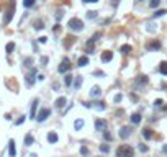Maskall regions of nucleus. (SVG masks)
I'll list each match as a JSON object with an SVG mask.
<instances>
[{
  "label": "nucleus",
  "instance_id": "obj_41",
  "mask_svg": "<svg viewBox=\"0 0 167 157\" xmlns=\"http://www.w3.org/2000/svg\"><path fill=\"white\" fill-rule=\"evenodd\" d=\"M61 17H62V10H58V13H56V20H61Z\"/></svg>",
  "mask_w": 167,
  "mask_h": 157
},
{
  "label": "nucleus",
  "instance_id": "obj_8",
  "mask_svg": "<svg viewBox=\"0 0 167 157\" xmlns=\"http://www.w3.org/2000/svg\"><path fill=\"white\" fill-rule=\"evenodd\" d=\"M161 46H162V44H161L159 39H151V41L146 44V49L147 51H159V49H161Z\"/></svg>",
  "mask_w": 167,
  "mask_h": 157
},
{
  "label": "nucleus",
  "instance_id": "obj_28",
  "mask_svg": "<svg viewBox=\"0 0 167 157\" xmlns=\"http://www.w3.org/2000/svg\"><path fill=\"white\" fill-rule=\"evenodd\" d=\"M23 66H25V67H31V66H33V57H25V59H23Z\"/></svg>",
  "mask_w": 167,
  "mask_h": 157
},
{
  "label": "nucleus",
  "instance_id": "obj_47",
  "mask_svg": "<svg viewBox=\"0 0 167 157\" xmlns=\"http://www.w3.org/2000/svg\"><path fill=\"white\" fill-rule=\"evenodd\" d=\"M120 102H121V95H116L115 97V103H120Z\"/></svg>",
  "mask_w": 167,
  "mask_h": 157
},
{
  "label": "nucleus",
  "instance_id": "obj_44",
  "mask_svg": "<svg viewBox=\"0 0 167 157\" xmlns=\"http://www.w3.org/2000/svg\"><path fill=\"white\" fill-rule=\"evenodd\" d=\"M46 41H48V38H46V36H41V38H39V43H41V44H44Z\"/></svg>",
  "mask_w": 167,
  "mask_h": 157
},
{
  "label": "nucleus",
  "instance_id": "obj_37",
  "mask_svg": "<svg viewBox=\"0 0 167 157\" xmlns=\"http://www.w3.org/2000/svg\"><path fill=\"white\" fill-rule=\"evenodd\" d=\"M162 105H164V102H162L161 98H159V100H156V102H154V107H156V108H162Z\"/></svg>",
  "mask_w": 167,
  "mask_h": 157
},
{
  "label": "nucleus",
  "instance_id": "obj_31",
  "mask_svg": "<svg viewBox=\"0 0 167 157\" xmlns=\"http://www.w3.org/2000/svg\"><path fill=\"white\" fill-rule=\"evenodd\" d=\"M82 87V77H75L74 80V88H80Z\"/></svg>",
  "mask_w": 167,
  "mask_h": 157
},
{
  "label": "nucleus",
  "instance_id": "obj_17",
  "mask_svg": "<svg viewBox=\"0 0 167 157\" xmlns=\"http://www.w3.org/2000/svg\"><path fill=\"white\" fill-rule=\"evenodd\" d=\"M67 103V100H66V97H59L58 100L54 102V105H56V108H64V105Z\"/></svg>",
  "mask_w": 167,
  "mask_h": 157
},
{
  "label": "nucleus",
  "instance_id": "obj_40",
  "mask_svg": "<svg viewBox=\"0 0 167 157\" xmlns=\"http://www.w3.org/2000/svg\"><path fill=\"white\" fill-rule=\"evenodd\" d=\"M139 151H141V152H147V146H144V144H139Z\"/></svg>",
  "mask_w": 167,
  "mask_h": 157
},
{
  "label": "nucleus",
  "instance_id": "obj_33",
  "mask_svg": "<svg viewBox=\"0 0 167 157\" xmlns=\"http://www.w3.org/2000/svg\"><path fill=\"white\" fill-rule=\"evenodd\" d=\"M159 5H161V0H151V2H149L151 8H157Z\"/></svg>",
  "mask_w": 167,
  "mask_h": 157
},
{
  "label": "nucleus",
  "instance_id": "obj_7",
  "mask_svg": "<svg viewBox=\"0 0 167 157\" xmlns=\"http://www.w3.org/2000/svg\"><path fill=\"white\" fill-rule=\"evenodd\" d=\"M25 78H26V87H33L34 82H36V67H33V69L29 70V74Z\"/></svg>",
  "mask_w": 167,
  "mask_h": 157
},
{
  "label": "nucleus",
  "instance_id": "obj_24",
  "mask_svg": "<svg viewBox=\"0 0 167 157\" xmlns=\"http://www.w3.org/2000/svg\"><path fill=\"white\" fill-rule=\"evenodd\" d=\"M34 4H36V0H23V7L25 8H31Z\"/></svg>",
  "mask_w": 167,
  "mask_h": 157
},
{
  "label": "nucleus",
  "instance_id": "obj_4",
  "mask_svg": "<svg viewBox=\"0 0 167 157\" xmlns=\"http://www.w3.org/2000/svg\"><path fill=\"white\" fill-rule=\"evenodd\" d=\"M49 116H51V108H41L39 113L36 115V121L38 123H43V121H46Z\"/></svg>",
  "mask_w": 167,
  "mask_h": 157
},
{
  "label": "nucleus",
  "instance_id": "obj_45",
  "mask_svg": "<svg viewBox=\"0 0 167 157\" xmlns=\"http://www.w3.org/2000/svg\"><path fill=\"white\" fill-rule=\"evenodd\" d=\"M48 64V57H41V66H46Z\"/></svg>",
  "mask_w": 167,
  "mask_h": 157
},
{
  "label": "nucleus",
  "instance_id": "obj_43",
  "mask_svg": "<svg viewBox=\"0 0 167 157\" xmlns=\"http://www.w3.org/2000/svg\"><path fill=\"white\" fill-rule=\"evenodd\" d=\"M84 4H97V2H98V0H82Z\"/></svg>",
  "mask_w": 167,
  "mask_h": 157
},
{
  "label": "nucleus",
  "instance_id": "obj_10",
  "mask_svg": "<svg viewBox=\"0 0 167 157\" xmlns=\"http://www.w3.org/2000/svg\"><path fill=\"white\" fill-rule=\"evenodd\" d=\"M38 105H39V100L34 98L33 102H31V110H29V116H31V120H36V108Z\"/></svg>",
  "mask_w": 167,
  "mask_h": 157
},
{
  "label": "nucleus",
  "instance_id": "obj_1",
  "mask_svg": "<svg viewBox=\"0 0 167 157\" xmlns=\"http://www.w3.org/2000/svg\"><path fill=\"white\" fill-rule=\"evenodd\" d=\"M116 157H134V149L128 144H121L116 149Z\"/></svg>",
  "mask_w": 167,
  "mask_h": 157
},
{
  "label": "nucleus",
  "instance_id": "obj_21",
  "mask_svg": "<svg viewBox=\"0 0 167 157\" xmlns=\"http://www.w3.org/2000/svg\"><path fill=\"white\" fill-rule=\"evenodd\" d=\"M159 72L162 75H167V61L161 62V66H159Z\"/></svg>",
  "mask_w": 167,
  "mask_h": 157
},
{
  "label": "nucleus",
  "instance_id": "obj_23",
  "mask_svg": "<svg viewBox=\"0 0 167 157\" xmlns=\"http://www.w3.org/2000/svg\"><path fill=\"white\" fill-rule=\"evenodd\" d=\"M142 137H144V139H151V137H152V131H151L149 128L142 129Z\"/></svg>",
  "mask_w": 167,
  "mask_h": 157
},
{
  "label": "nucleus",
  "instance_id": "obj_27",
  "mask_svg": "<svg viewBox=\"0 0 167 157\" xmlns=\"http://www.w3.org/2000/svg\"><path fill=\"white\" fill-rule=\"evenodd\" d=\"M74 128L79 131V129H82L84 128V120H75L74 121Z\"/></svg>",
  "mask_w": 167,
  "mask_h": 157
},
{
  "label": "nucleus",
  "instance_id": "obj_14",
  "mask_svg": "<svg viewBox=\"0 0 167 157\" xmlns=\"http://www.w3.org/2000/svg\"><path fill=\"white\" fill-rule=\"evenodd\" d=\"M100 59H102V62H110L113 59V53H112V51H105V53L102 54Z\"/></svg>",
  "mask_w": 167,
  "mask_h": 157
},
{
  "label": "nucleus",
  "instance_id": "obj_39",
  "mask_svg": "<svg viewBox=\"0 0 167 157\" xmlns=\"http://www.w3.org/2000/svg\"><path fill=\"white\" fill-rule=\"evenodd\" d=\"M103 137H105L107 141H112V134H110L108 131H103Z\"/></svg>",
  "mask_w": 167,
  "mask_h": 157
},
{
  "label": "nucleus",
  "instance_id": "obj_6",
  "mask_svg": "<svg viewBox=\"0 0 167 157\" xmlns=\"http://www.w3.org/2000/svg\"><path fill=\"white\" fill-rule=\"evenodd\" d=\"M82 105L85 108H97V110H100V111L107 108L105 102H82Z\"/></svg>",
  "mask_w": 167,
  "mask_h": 157
},
{
  "label": "nucleus",
  "instance_id": "obj_49",
  "mask_svg": "<svg viewBox=\"0 0 167 157\" xmlns=\"http://www.w3.org/2000/svg\"><path fill=\"white\" fill-rule=\"evenodd\" d=\"M29 157H36V154H31V156H29Z\"/></svg>",
  "mask_w": 167,
  "mask_h": 157
},
{
  "label": "nucleus",
  "instance_id": "obj_48",
  "mask_svg": "<svg viewBox=\"0 0 167 157\" xmlns=\"http://www.w3.org/2000/svg\"><path fill=\"white\" fill-rule=\"evenodd\" d=\"M162 152H164V154H167V144H164V146H162Z\"/></svg>",
  "mask_w": 167,
  "mask_h": 157
},
{
  "label": "nucleus",
  "instance_id": "obj_26",
  "mask_svg": "<svg viewBox=\"0 0 167 157\" xmlns=\"http://www.w3.org/2000/svg\"><path fill=\"white\" fill-rule=\"evenodd\" d=\"M72 75H69V74H66V77H64V83H66V87H71L72 85Z\"/></svg>",
  "mask_w": 167,
  "mask_h": 157
},
{
  "label": "nucleus",
  "instance_id": "obj_38",
  "mask_svg": "<svg viewBox=\"0 0 167 157\" xmlns=\"http://www.w3.org/2000/svg\"><path fill=\"white\" fill-rule=\"evenodd\" d=\"M100 151H102V152H105V154H107V152L110 151L108 144H102V146H100Z\"/></svg>",
  "mask_w": 167,
  "mask_h": 157
},
{
  "label": "nucleus",
  "instance_id": "obj_32",
  "mask_svg": "<svg viewBox=\"0 0 167 157\" xmlns=\"http://www.w3.org/2000/svg\"><path fill=\"white\" fill-rule=\"evenodd\" d=\"M100 36H102V33H95V34H93L92 38H90V39H88L87 43H90V44H93V43H95V41H98V38H100Z\"/></svg>",
  "mask_w": 167,
  "mask_h": 157
},
{
  "label": "nucleus",
  "instance_id": "obj_20",
  "mask_svg": "<svg viewBox=\"0 0 167 157\" xmlns=\"http://www.w3.org/2000/svg\"><path fill=\"white\" fill-rule=\"evenodd\" d=\"M131 123L133 124L141 123V113H133V115H131Z\"/></svg>",
  "mask_w": 167,
  "mask_h": 157
},
{
  "label": "nucleus",
  "instance_id": "obj_16",
  "mask_svg": "<svg viewBox=\"0 0 167 157\" xmlns=\"http://www.w3.org/2000/svg\"><path fill=\"white\" fill-rule=\"evenodd\" d=\"M48 141H49L51 144H56V142H58V141H59V136H58V134H56L54 131H51L49 134H48Z\"/></svg>",
  "mask_w": 167,
  "mask_h": 157
},
{
  "label": "nucleus",
  "instance_id": "obj_5",
  "mask_svg": "<svg viewBox=\"0 0 167 157\" xmlns=\"http://www.w3.org/2000/svg\"><path fill=\"white\" fill-rule=\"evenodd\" d=\"M71 70V61L67 57H64L62 61H61V64H59V67H58V72L59 74H67Z\"/></svg>",
  "mask_w": 167,
  "mask_h": 157
},
{
  "label": "nucleus",
  "instance_id": "obj_11",
  "mask_svg": "<svg viewBox=\"0 0 167 157\" xmlns=\"http://www.w3.org/2000/svg\"><path fill=\"white\" fill-rule=\"evenodd\" d=\"M118 134H120L121 139H128V137L131 136V128H130V126H123V128L120 129V132H118Z\"/></svg>",
  "mask_w": 167,
  "mask_h": 157
},
{
  "label": "nucleus",
  "instance_id": "obj_18",
  "mask_svg": "<svg viewBox=\"0 0 167 157\" xmlns=\"http://www.w3.org/2000/svg\"><path fill=\"white\" fill-rule=\"evenodd\" d=\"M33 142H34V137H33V134H31V132H28V134H26L25 136V146H33Z\"/></svg>",
  "mask_w": 167,
  "mask_h": 157
},
{
  "label": "nucleus",
  "instance_id": "obj_30",
  "mask_svg": "<svg viewBox=\"0 0 167 157\" xmlns=\"http://www.w3.org/2000/svg\"><path fill=\"white\" fill-rule=\"evenodd\" d=\"M13 49H15V43H8V44L5 46V51H7L8 54H12Z\"/></svg>",
  "mask_w": 167,
  "mask_h": 157
},
{
  "label": "nucleus",
  "instance_id": "obj_13",
  "mask_svg": "<svg viewBox=\"0 0 167 157\" xmlns=\"http://www.w3.org/2000/svg\"><path fill=\"white\" fill-rule=\"evenodd\" d=\"M8 156H10V157H15V156H17V149H15V141H13V139L8 141Z\"/></svg>",
  "mask_w": 167,
  "mask_h": 157
},
{
  "label": "nucleus",
  "instance_id": "obj_35",
  "mask_svg": "<svg viewBox=\"0 0 167 157\" xmlns=\"http://www.w3.org/2000/svg\"><path fill=\"white\" fill-rule=\"evenodd\" d=\"M80 154H82V156H85V157L88 156V149H87V146H82V147H80Z\"/></svg>",
  "mask_w": 167,
  "mask_h": 157
},
{
  "label": "nucleus",
  "instance_id": "obj_3",
  "mask_svg": "<svg viewBox=\"0 0 167 157\" xmlns=\"http://www.w3.org/2000/svg\"><path fill=\"white\" fill-rule=\"evenodd\" d=\"M13 15H15V0H10L8 8H7V12L4 15V25H8L10 21H12Z\"/></svg>",
  "mask_w": 167,
  "mask_h": 157
},
{
  "label": "nucleus",
  "instance_id": "obj_36",
  "mask_svg": "<svg viewBox=\"0 0 167 157\" xmlns=\"http://www.w3.org/2000/svg\"><path fill=\"white\" fill-rule=\"evenodd\" d=\"M25 118H26V116H20V118H18V120L15 121V124H17V126H20V124H23V123H25Z\"/></svg>",
  "mask_w": 167,
  "mask_h": 157
},
{
  "label": "nucleus",
  "instance_id": "obj_25",
  "mask_svg": "<svg viewBox=\"0 0 167 157\" xmlns=\"http://www.w3.org/2000/svg\"><path fill=\"white\" fill-rule=\"evenodd\" d=\"M167 13V10H156L154 13H152V18H159V17H164Z\"/></svg>",
  "mask_w": 167,
  "mask_h": 157
},
{
  "label": "nucleus",
  "instance_id": "obj_50",
  "mask_svg": "<svg viewBox=\"0 0 167 157\" xmlns=\"http://www.w3.org/2000/svg\"><path fill=\"white\" fill-rule=\"evenodd\" d=\"M136 2H142V0H136Z\"/></svg>",
  "mask_w": 167,
  "mask_h": 157
},
{
  "label": "nucleus",
  "instance_id": "obj_46",
  "mask_svg": "<svg viewBox=\"0 0 167 157\" xmlns=\"http://www.w3.org/2000/svg\"><path fill=\"white\" fill-rule=\"evenodd\" d=\"M118 4H120V0H112V7H118Z\"/></svg>",
  "mask_w": 167,
  "mask_h": 157
},
{
  "label": "nucleus",
  "instance_id": "obj_42",
  "mask_svg": "<svg viewBox=\"0 0 167 157\" xmlns=\"http://www.w3.org/2000/svg\"><path fill=\"white\" fill-rule=\"evenodd\" d=\"M93 75H97V77H103V72H102V70H97V72H93Z\"/></svg>",
  "mask_w": 167,
  "mask_h": 157
},
{
  "label": "nucleus",
  "instance_id": "obj_29",
  "mask_svg": "<svg viewBox=\"0 0 167 157\" xmlns=\"http://www.w3.org/2000/svg\"><path fill=\"white\" fill-rule=\"evenodd\" d=\"M33 26H34V29H43V28H44V23H43L41 20H36L33 23Z\"/></svg>",
  "mask_w": 167,
  "mask_h": 157
},
{
  "label": "nucleus",
  "instance_id": "obj_22",
  "mask_svg": "<svg viewBox=\"0 0 167 157\" xmlns=\"http://www.w3.org/2000/svg\"><path fill=\"white\" fill-rule=\"evenodd\" d=\"M147 82H149V80H147V77H146V75H139V77H138V80H136V83H138V85H146Z\"/></svg>",
  "mask_w": 167,
  "mask_h": 157
},
{
  "label": "nucleus",
  "instance_id": "obj_19",
  "mask_svg": "<svg viewBox=\"0 0 167 157\" xmlns=\"http://www.w3.org/2000/svg\"><path fill=\"white\" fill-rule=\"evenodd\" d=\"M87 64H88L87 56H82V57H79V61H77V67H85Z\"/></svg>",
  "mask_w": 167,
  "mask_h": 157
},
{
  "label": "nucleus",
  "instance_id": "obj_2",
  "mask_svg": "<svg viewBox=\"0 0 167 157\" xmlns=\"http://www.w3.org/2000/svg\"><path fill=\"white\" fill-rule=\"evenodd\" d=\"M67 26H69L71 31H77V33H80V31L84 29V21L80 20V18L74 17V18H71V20L67 21Z\"/></svg>",
  "mask_w": 167,
  "mask_h": 157
},
{
  "label": "nucleus",
  "instance_id": "obj_9",
  "mask_svg": "<svg viewBox=\"0 0 167 157\" xmlns=\"http://www.w3.org/2000/svg\"><path fill=\"white\" fill-rule=\"evenodd\" d=\"M107 124H108V123H107L105 120L98 118V120H95V129H97V131H102V132H103L105 129H107Z\"/></svg>",
  "mask_w": 167,
  "mask_h": 157
},
{
  "label": "nucleus",
  "instance_id": "obj_34",
  "mask_svg": "<svg viewBox=\"0 0 167 157\" xmlns=\"http://www.w3.org/2000/svg\"><path fill=\"white\" fill-rule=\"evenodd\" d=\"M87 18L88 20H95L97 18V12L93 10V12H87Z\"/></svg>",
  "mask_w": 167,
  "mask_h": 157
},
{
  "label": "nucleus",
  "instance_id": "obj_12",
  "mask_svg": "<svg viewBox=\"0 0 167 157\" xmlns=\"http://www.w3.org/2000/svg\"><path fill=\"white\" fill-rule=\"evenodd\" d=\"M88 93H90V97H92V98H100V97H102V88L98 87V85H93V87L90 88V92H88Z\"/></svg>",
  "mask_w": 167,
  "mask_h": 157
},
{
  "label": "nucleus",
  "instance_id": "obj_15",
  "mask_svg": "<svg viewBox=\"0 0 167 157\" xmlns=\"http://www.w3.org/2000/svg\"><path fill=\"white\" fill-rule=\"evenodd\" d=\"M131 51H133V48H131L130 44H123V46L120 48V53L123 54V56H128V54H130Z\"/></svg>",
  "mask_w": 167,
  "mask_h": 157
}]
</instances>
